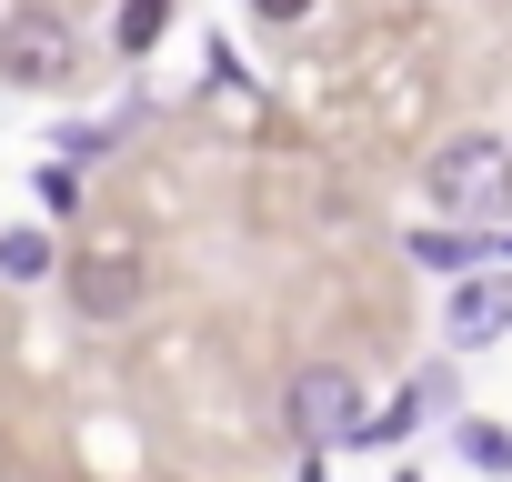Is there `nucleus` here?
I'll return each mask as SVG.
<instances>
[{
  "label": "nucleus",
  "instance_id": "obj_1",
  "mask_svg": "<svg viewBox=\"0 0 512 482\" xmlns=\"http://www.w3.org/2000/svg\"><path fill=\"white\" fill-rule=\"evenodd\" d=\"M422 181H432L442 221H512V141L502 131H452L422 161Z\"/></svg>",
  "mask_w": 512,
  "mask_h": 482
},
{
  "label": "nucleus",
  "instance_id": "obj_2",
  "mask_svg": "<svg viewBox=\"0 0 512 482\" xmlns=\"http://www.w3.org/2000/svg\"><path fill=\"white\" fill-rule=\"evenodd\" d=\"M282 422H292L302 452H342V442L372 432V402H362V382H352L342 362H302V372L282 382Z\"/></svg>",
  "mask_w": 512,
  "mask_h": 482
},
{
  "label": "nucleus",
  "instance_id": "obj_3",
  "mask_svg": "<svg viewBox=\"0 0 512 482\" xmlns=\"http://www.w3.org/2000/svg\"><path fill=\"white\" fill-rule=\"evenodd\" d=\"M71 71H81V31H71L61 11L31 0V11L0 21V81H11V91H61Z\"/></svg>",
  "mask_w": 512,
  "mask_h": 482
},
{
  "label": "nucleus",
  "instance_id": "obj_4",
  "mask_svg": "<svg viewBox=\"0 0 512 482\" xmlns=\"http://www.w3.org/2000/svg\"><path fill=\"white\" fill-rule=\"evenodd\" d=\"M61 282H71V312L81 322H131L141 312V241H81V252L61 262Z\"/></svg>",
  "mask_w": 512,
  "mask_h": 482
},
{
  "label": "nucleus",
  "instance_id": "obj_5",
  "mask_svg": "<svg viewBox=\"0 0 512 482\" xmlns=\"http://www.w3.org/2000/svg\"><path fill=\"white\" fill-rule=\"evenodd\" d=\"M502 332H512V272H462L452 312H442V342L452 352H492Z\"/></svg>",
  "mask_w": 512,
  "mask_h": 482
},
{
  "label": "nucleus",
  "instance_id": "obj_6",
  "mask_svg": "<svg viewBox=\"0 0 512 482\" xmlns=\"http://www.w3.org/2000/svg\"><path fill=\"white\" fill-rule=\"evenodd\" d=\"M482 252H492V241H472L462 221H452V231H442V221H432V231H412V262H422V272H452V282H462V272H482Z\"/></svg>",
  "mask_w": 512,
  "mask_h": 482
},
{
  "label": "nucleus",
  "instance_id": "obj_7",
  "mask_svg": "<svg viewBox=\"0 0 512 482\" xmlns=\"http://www.w3.org/2000/svg\"><path fill=\"white\" fill-rule=\"evenodd\" d=\"M161 31H171V0H121L111 11V41L141 61V51H161Z\"/></svg>",
  "mask_w": 512,
  "mask_h": 482
},
{
  "label": "nucleus",
  "instance_id": "obj_8",
  "mask_svg": "<svg viewBox=\"0 0 512 482\" xmlns=\"http://www.w3.org/2000/svg\"><path fill=\"white\" fill-rule=\"evenodd\" d=\"M41 272H51V231L11 221V231H0V282H41Z\"/></svg>",
  "mask_w": 512,
  "mask_h": 482
},
{
  "label": "nucleus",
  "instance_id": "obj_9",
  "mask_svg": "<svg viewBox=\"0 0 512 482\" xmlns=\"http://www.w3.org/2000/svg\"><path fill=\"white\" fill-rule=\"evenodd\" d=\"M462 452H472L482 472H512V432H502V422H472V432H462Z\"/></svg>",
  "mask_w": 512,
  "mask_h": 482
},
{
  "label": "nucleus",
  "instance_id": "obj_10",
  "mask_svg": "<svg viewBox=\"0 0 512 482\" xmlns=\"http://www.w3.org/2000/svg\"><path fill=\"white\" fill-rule=\"evenodd\" d=\"M81 201V171H41V211H71Z\"/></svg>",
  "mask_w": 512,
  "mask_h": 482
},
{
  "label": "nucleus",
  "instance_id": "obj_11",
  "mask_svg": "<svg viewBox=\"0 0 512 482\" xmlns=\"http://www.w3.org/2000/svg\"><path fill=\"white\" fill-rule=\"evenodd\" d=\"M251 11H262L272 31H292V21H312V0H251Z\"/></svg>",
  "mask_w": 512,
  "mask_h": 482
},
{
  "label": "nucleus",
  "instance_id": "obj_12",
  "mask_svg": "<svg viewBox=\"0 0 512 482\" xmlns=\"http://www.w3.org/2000/svg\"><path fill=\"white\" fill-rule=\"evenodd\" d=\"M492 252H512V231H502V241H492Z\"/></svg>",
  "mask_w": 512,
  "mask_h": 482
}]
</instances>
